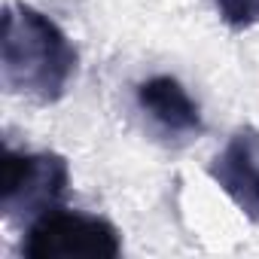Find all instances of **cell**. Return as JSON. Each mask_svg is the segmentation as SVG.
Listing matches in <instances>:
<instances>
[{
  "label": "cell",
  "instance_id": "obj_1",
  "mask_svg": "<svg viewBox=\"0 0 259 259\" xmlns=\"http://www.w3.org/2000/svg\"><path fill=\"white\" fill-rule=\"evenodd\" d=\"M76 64V46L46 13L10 0L0 40V79L10 95L40 107L55 104L67 95Z\"/></svg>",
  "mask_w": 259,
  "mask_h": 259
},
{
  "label": "cell",
  "instance_id": "obj_2",
  "mask_svg": "<svg viewBox=\"0 0 259 259\" xmlns=\"http://www.w3.org/2000/svg\"><path fill=\"white\" fill-rule=\"evenodd\" d=\"M70 186L67 159L58 153H19L7 147L0 177V213L10 223H34L55 210Z\"/></svg>",
  "mask_w": 259,
  "mask_h": 259
},
{
  "label": "cell",
  "instance_id": "obj_3",
  "mask_svg": "<svg viewBox=\"0 0 259 259\" xmlns=\"http://www.w3.org/2000/svg\"><path fill=\"white\" fill-rule=\"evenodd\" d=\"M119 253L122 235L110 220L58 207L37 217L22 241L28 259H116Z\"/></svg>",
  "mask_w": 259,
  "mask_h": 259
},
{
  "label": "cell",
  "instance_id": "obj_4",
  "mask_svg": "<svg viewBox=\"0 0 259 259\" xmlns=\"http://www.w3.org/2000/svg\"><path fill=\"white\" fill-rule=\"evenodd\" d=\"M207 174L247 220L259 223V128L256 125L235 128L226 147L213 156Z\"/></svg>",
  "mask_w": 259,
  "mask_h": 259
},
{
  "label": "cell",
  "instance_id": "obj_5",
  "mask_svg": "<svg viewBox=\"0 0 259 259\" xmlns=\"http://www.w3.org/2000/svg\"><path fill=\"white\" fill-rule=\"evenodd\" d=\"M135 98H138L141 113H147V119L156 125V132L174 144H186L204 132L198 104L183 89V82L168 73H156L138 82Z\"/></svg>",
  "mask_w": 259,
  "mask_h": 259
},
{
  "label": "cell",
  "instance_id": "obj_6",
  "mask_svg": "<svg viewBox=\"0 0 259 259\" xmlns=\"http://www.w3.org/2000/svg\"><path fill=\"white\" fill-rule=\"evenodd\" d=\"M213 10L232 31H250L259 25V0H213Z\"/></svg>",
  "mask_w": 259,
  "mask_h": 259
}]
</instances>
